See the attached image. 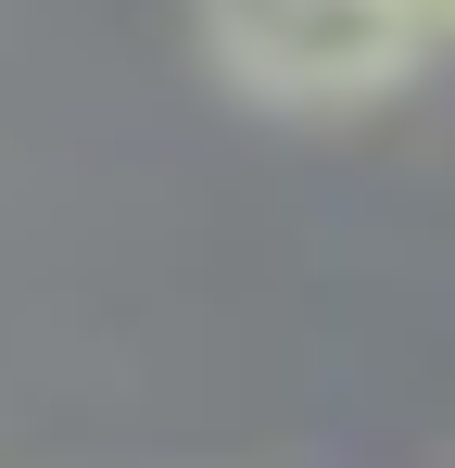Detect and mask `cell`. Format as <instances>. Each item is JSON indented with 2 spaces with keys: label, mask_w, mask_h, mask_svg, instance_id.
Wrapping results in <instances>:
<instances>
[{
  "label": "cell",
  "mask_w": 455,
  "mask_h": 468,
  "mask_svg": "<svg viewBox=\"0 0 455 468\" xmlns=\"http://www.w3.org/2000/svg\"><path fill=\"white\" fill-rule=\"evenodd\" d=\"M430 26H455V0H430Z\"/></svg>",
  "instance_id": "7a4b0ae2"
},
{
  "label": "cell",
  "mask_w": 455,
  "mask_h": 468,
  "mask_svg": "<svg viewBox=\"0 0 455 468\" xmlns=\"http://www.w3.org/2000/svg\"><path fill=\"white\" fill-rule=\"evenodd\" d=\"M430 0H203V51L266 114H354L430 64Z\"/></svg>",
  "instance_id": "6da1fadb"
}]
</instances>
